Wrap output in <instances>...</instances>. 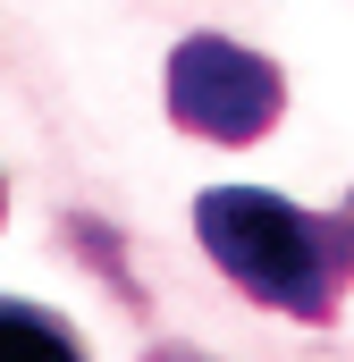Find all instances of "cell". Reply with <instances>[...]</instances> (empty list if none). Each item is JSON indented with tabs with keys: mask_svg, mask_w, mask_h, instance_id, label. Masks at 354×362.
Returning a JSON list of instances; mask_svg holds the SVG:
<instances>
[{
	"mask_svg": "<svg viewBox=\"0 0 354 362\" xmlns=\"http://www.w3.org/2000/svg\"><path fill=\"white\" fill-rule=\"evenodd\" d=\"M194 245L262 312H295L312 329L338 312V286L354 278L346 219H321L270 185H202L194 194Z\"/></svg>",
	"mask_w": 354,
	"mask_h": 362,
	"instance_id": "obj_1",
	"label": "cell"
},
{
	"mask_svg": "<svg viewBox=\"0 0 354 362\" xmlns=\"http://www.w3.org/2000/svg\"><path fill=\"white\" fill-rule=\"evenodd\" d=\"M287 110V76L228 34H185L169 51V118L202 144H253Z\"/></svg>",
	"mask_w": 354,
	"mask_h": 362,
	"instance_id": "obj_2",
	"label": "cell"
},
{
	"mask_svg": "<svg viewBox=\"0 0 354 362\" xmlns=\"http://www.w3.org/2000/svg\"><path fill=\"white\" fill-rule=\"evenodd\" d=\"M0 362H85L76 329L25 295H0Z\"/></svg>",
	"mask_w": 354,
	"mask_h": 362,
	"instance_id": "obj_3",
	"label": "cell"
},
{
	"mask_svg": "<svg viewBox=\"0 0 354 362\" xmlns=\"http://www.w3.org/2000/svg\"><path fill=\"white\" fill-rule=\"evenodd\" d=\"M338 219H346V253H354V202H346V211H338Z\"/></svg>",
	"mask_w": 354,
	"mask_h": 362,
	"instance_id": "obj_4",
	"label": "cell"
},
{
	"mask_svg": "<svg viewBox=\"0 0 354 362\" xmlns=\"http://www.w3.org/2000/svg\"><path fill=\"white\" fill-rule=\"evenodd\" d=\"M152 362H202V354H177V346H169V354H152Z\"/></svg>",
	"mask_w": 354,
	"mask_h": 362,
	"instance_id": "obj_5",
	"label": "cell"
},
{
	"mask_svg": "<svg viewBox=\"0 0 354 362\" xmlns=\"http://www.w3.org/2000/svg\"><path fill=\"white\" fill-rule=\"evenodd\" d=\"M0 211H8V185H0Z\"/></svg>",
	"mask_w": 354,
	"mask_h": 362,
	"instance_id": "obj_6",
	"label": "cell"
}]
</instances>
